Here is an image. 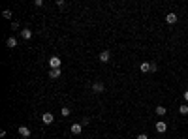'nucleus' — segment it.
I'll use <instances>...</instances> for the list:
<instances>
[{
  "instance_id": "nucleus-14",
  "label": "nucleus",
  "mask_w": 188,
  "mask_h": 139,
  "mask_svg": "<svg viewBox=\"0 0 188 139\" xmlns=\"http://www.w3.org/2000/svg\"><path fill=\"white\" fill-rule=\"evenodd\" d=\"M179 113H181V115H188V105H181Z\"/></svg>"
},
{
  "instance_id": "nucleus-2",
  "label": "nucleus",
  "mask_w": 188,
  "mask_h": 139,
  "mask_svg": "<svg viewBox=\"0 0 188 139\" xmlns=\"http://www.w3.org/2000/svg\"><path fill=\"white\" fill-rule=\"evenodd\" d=\"M103 90H105L103 83H100V81H94V83H92V92H96V94H102Z\"/></svg>"
},
{
  "instance_id": "nucleus-6",
  "label": "nucleus",
  "mask_w": 188,
  "mask_h": 139,
  "mask_svg": "<svg viewBox=\"0 0 188 139\" xmlns=\"http://www.w3.org/2000/svg\"><path fill=\"white\" fill-rule=\"evenodd\" d=\"M19 135L25 137V139H28V137H30V130H28L27 126H19Z\"/></svg>"
},
{
  "instance_id": "nucleus-9",
  "label": "nucleus",
  "mask_w": 188,
  "mask_h": 139,
  "mask_svg": "<svg viewBox=\"0 0 188 139\" xmlns=\"http://www.w3.org/2000/svg\"><path fill=\"white\" fill-rule=\"evenodd\" d=\"M166 23L175 25V23H177V15H175V13H167V15H166Z\"/></svg>"
},
{
  "instance_id": "nucleus-21",
  "label": "nucleus",
  "mask_w": 188,
  "mask_h": 139,
  "mask_svg": "<svg viewBox=\"0 0 188 139\" xmlns=\"http://www.w3.org/2000/svg\"><path fill=\"white\" fill-rule=\"evenodd\" d=\"M183 98H184V102H188V90H184V94H183Z\"/></svg>"
},
{
  "instance_id": "nucleus-16",
  "label": "nucleus",
  "mask_w": 188,
  "mask_h": 139,
  "mask_svg": "<svg viewBox=\"0 0 188 139\" xmlns=\"http://www.w3.org/2000/svg\"><path fill=\"white\" fill-rule=\"evenodd\" d=\"M154 72H158V64L156 62H151V73H154Z\"/></svg>"
},
{
  "instance_id": "nucleus-10",
  "label": "nucleus",
  "mask_w": 188,
  "mask_h": 139,
  "mask_svg": "<svg viewBox=\"0 0 188 139\" xmlns=\"http://www.w3.org/2000/svg\"><path fill=\"white\" fill-rule=\"evenodd\" d=\"M60 75H62V73H60V68H58V70H49V77H51V79H58Z\"/></svg>"
},
{
  "instance_id": "nucleus-18",
  "label": "nucleus",
  "mask_w": 188,
  "mask_h": 139,
  "mask_svg": "<svg viewBox=\"0 0 188 139\" xmlns=\"http://www.w3.org/2000/svg\"><path fill=\"white\" fill-rule=\"evenodd\" d=\"M89 122H90L89 118H83V120H81V126H89Z\"/></svg>"
},
{
  "instance_id": "nucleus-13",
  "label": "nucleus",
  "mask_w": 188,
  "mask_h": 139,
  "mask_svg": "<svg viewBox=\"0 0 188 139\" xmlns=\"http://www.w3.org/2000/svg\"><path fill=\"white\" fill-rule=\"evenodd\" d=\"M167 113V109L164 107V105H156V115H160V117H164Z\"/></svg>"
},
{
  "instance_id": "nucleus-4",
  "label": "nucleus",
  "mask_w": 188,
  "mask_h": 139,
  "mask_svg": "<svg viewBox=\"0 0 188 139\" xmlns=\"http://www.w3.org/2000/svg\"><path fill=\"white\" fill-rule=\"evenodd\" d=\"M100 60H102V62H109V60H111V51L103 49L102 53H100Z\"/></svg>"
},
{
  "instance_id": "nucleus-20",
  "label": "nucleus",
  "mask_w": 188,
  "mask_h": 139,
  "mask_svg": "<svg viewBox=\"0 0 188 139\" xmlns=\"http://www.w3.org/2000/svg\"><path fill=\"white\" fill-rule=\"evenodd\" d=\"M34 6H38V8H40V6H43V0H36V2H34Z\"/></svg>"
},
{
  "instance_id": "nucleus-15",
  "label": "nucleus",
  "mask_w": 188,
  "mask_h": 139,
  "mask_svg": "<svg viewBox=\"0 0 188 139\" xmlns=\"http://www.w3.org/2000/svg\"><path fill=\"white\" fill-rule=\"evenodd\" d=\"M2 17H4V19H11V11H9V9H4V11H2Z\"/></svg>"
},
{
  "instance_id": "nucleus-5",
  "label": "nucleus",
  "mask_w": 188,
  "mask_h": 139,
  "mask_svg": "<svg viewBox=\"0 0 188 139\" xmlns=\"http://www.w3.org/2000/svg\"><path fill=\"white\" fill-rule=\"evenodd\" d=\"M156 132H158V134H166V132H167V124L164 120L156 122Z\"/></svg>"
},
{
  "instance_id": "nucleus-19",
  "label": "nucleus",
  "mask_w": 188,
  "mask_h": 139,
  "mask_svg": "<svg viewBox=\"0 0 188 139\" xmlns=\"http://www.w3.org/2000/svg\"><path fill=\"white\" fill-rule=\"evenodd\" d=\"M137 139H149V135H147V134H139Z\"/></svg>"
},
{
  "instance_id": "nucleus-12",
  "label": "nucleus",
  "mask_w": 188,
  "mask_h": 139,
  "mask_svg": "<svg viewBox=\"0 0 188 139\" xmlns=\"http://www.w3.org/2000/svg\"><path fill=\"white\" fill-rule=\"evenodd\" d=\"M139 70H141L143 73L151 72V62H141V66H139Z\"/></svg>"
},
{
  "instance_id": "nucleus-11",
  "label": "nucleus",
  "mask_w": 188,
  "mask_h": 139,
  "mask_svg": "<svg viewBox=\"0 0 188 139\" xmlns=\"http://www.w3.org/2000/svg\"><path fill=\"white\" fill-rule=\"evenodd\" d=\"M81 130H83V126H81V124H72V134L73 135H79Z\"/></svg>"
},
{
  "instance_id": "nucleus-8",
  "label": "nucleus",
  "mask_w": 188,
  "mask_h": 139,
  "mask_svg": "<svg viewBox=\"0 0 188 139\" xmlns=\"http://www.w3.org/2000/svg\"><path fill=\"white\" fill-rule=\"evenodd\" d=\"M6 45H8L9 49H13L15 45H17V40H15V38H13V36H9V38H8V40H6Z\"/></svg>"
},
{
  "instance_id": "nucleus-1",
  "label": "nucleus",
  "mask_w": 188,
  "mask_h": 139,
  "mask_svg": "<svg viewBox=\"0 0 188 139\" xmlns=\"http://www.w3.org/2000/svg\"><path fill=\"white\" fill-rule=\"evenodd\" d=\"M60 64H62V60L58 59V57H51V59H49V68H51V70H58Z\"/></svg>"
},
{
  "instance_id": "nucleus-7",
  "label": "nucleus",
  "mask_w": 188,
  "mask_h": 139,
  "mask_svg": "<svg viewBox=\"0 0 188 139\" xmlns=\"http://www.w3.org/2000/svg\"><path fill=\"white\" fill-rule=\"evenodd\" d=\"M21 38H23V40H30V38H32V30L23 28V30H21Z\"/></svg>"
},
{
  "instance_id": "nucleus-3",
  "label": "nucleus",
  "mask_w": 188,
  "mask_h": 139,
  "mask_svg": "<svg viewBox=\"0 0 188 139\" xmlns=\"http://www.w3.org/2000/svg\"><path fill=\"white\" fill-rule=\"evenodd\" d=\"M53 120H55L53 113H43V115H41V122H43V124H53Z\"/></svg>"
},
{
  "instance_id": "nucleus-17",
  "label": "nucleus",
  "mask_w": 188,
  "mask_h": 139,
  "mask_svg": "<svg viewBox=\"0 0 188 139\" xmlns=\"http://www.w3.org/2000/svg\"><path fill=\"white\" fill-rule=\"evenodd\" d=\"M62 117H70V107H62Z\"/></svg>"
}]
</instances>
